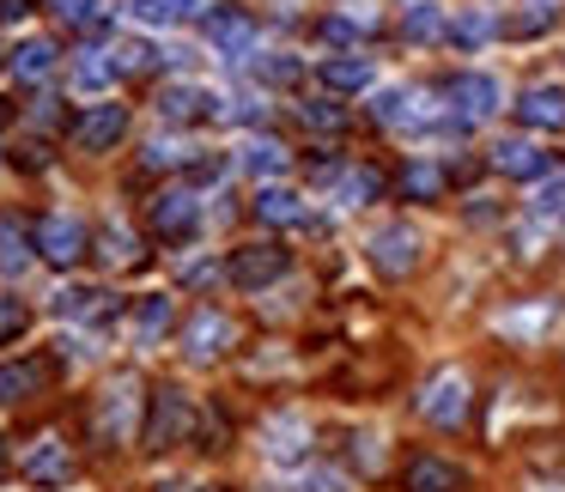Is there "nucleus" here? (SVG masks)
<instances>
[{"mask_svg":"<svg viewBox=\"0 0 565 492\" xmlns=\"http://www.w3.org/2000/svg\"><path fill=\"white\" fill-rule=\"evenodd\" d=\"M135 407L140 402H135V383H128V377H116L110 389L92 402V438H98V450H122V443L135 438V431H140Z\"/></svg>","mask_w":565,"mask_h":492,"instance_id":"3","label":"nucleus"},{"mask_svg":"<svg viewBox=\"0 0 565 492\" xmlns=\"http://www.w3.org/2000/svg\"><path fill=\"white\" fill-rule=\"evenodd\" d=\"M104 86H116V55H79L74 92H104Z\"/></svg>","mask_w":565,"mask_h":492,"instance_id":"29","label":"nucleus"},{"mask_svg":"<svg viewBox=\"0 0 565 492\" xmlns=\"http://www.w3.org/2000/svg\"><path fill=\"white\" fill-rule=\"evenodd\" d=\"M292 492H341V480H334V474H310V480H298Z\"/></svg>","mask_w":565,"mask_h":492,"instance_id":"41","label":"nucleus"},{"mask_svg":"<svg viewBox=\"0 0 565 492\" xmlns=\"http://www.w3.org/2000/svg\"><path fill=\"white\" fill-rule=\"evenodd\" d=\"M402 492H462V468L444 462V456H407Z\"/></svg>","mask_w":565,"mask_h":492,"instance_id":"16","label":"nucleus"},{"mask_svg":"<svg viewBox=\"0 0 565 492\" xmlns=\"http://www.w3.org/2000/svg\"><path fill=\"white\" fill-rule=\"evenodd\" d=\"M0 67H7V50H0Z\"/></svg>","mask_w":565,"mask_h":492,"instance_id":"46","label":"nucleus"},{"mask_svg":"<svg viewBox=\"0 0 565 492\" xmlns=\"http://www.w3.org/2000/svg\"><path fill=\"white\" fill-rule=\"evenodd\" d=\"M110 55H116V74H147V67H152L147 43H122V50H110Z\"/></svg>","mask_w":565,"mask_h":492,"instance_id":"38","label":"nucleus"},{"mask_svg":"<svg viewBox=\"0 0 565 492\" xmlns=\"http://www.w3.org/2000/svg\"><path fill=\"white\" fill-rule=\"evenodd\" d=\"M50 383V365L43 359H13V365H0V407H19L31 395H43Z\"/></svg>","mask_w":565,"mask_h":492,"instance_id":"18","label":"nucleus"},{"mask_svg":"<svg viewBox=\"0 0 565 492\" xmlns=\"http://www.w3.org/2000/svg\"><path fill=\"white\" fill-rule=\"evenodd\" d=\"M353 462L359 468H377V431H353Z\"/></svg>","mask_w":565,"mask_h":492,"instance_id":"40","label":"nucleus"},{"mask_svg":"<svg viewBox=\"0 0 565 492\" xmlns=\"http://www.w3.org/2000/svg\"><path fill=\"white\" fill-rule=\"evenodd\" d=\"M553 19H559V0H516V13L504 19V31H511L516 43L541 38V31H553Z\"/></svg>","mask_w":565,"mask_h":492,"instance_id":"23","label":"nucleus"},{"mask_svg":"<svg viewBox=\"0 0 565 492\" xmlns=\"http://www.w3.org/2000/svg\"><path fill=\"white\" fill-rule=\"evenodd\" d=\"M298 116H305V128H317V135H341V128H347V110H341V104H329V98L298 104Z\"/></svg>","mask_w":565,"mask_h":492,"instance_id":"34","label":"nucleus"},{"mask_svg":"<svg viewBox=\"0 0 565 492\" xmlns=\"http://www.w3.org/2000/svg\"><path fill=\"white\" fill-rule=\"evenodd\" d=\"M67 31H104V0H50Z\"/></svg>","mask_w":565,"mask_h":492,"instance_id":"28","label":"nucleus"},{"mask_svg":"<svg viewBox=\"0 0 565 492\" xmlns=\"http://www.w3.org/2000/svg\"><path fill=\"white\" fill-rule=\"evenodd\" d=\"M298 74H305V67H298L292 55H268V62H256L262 86H298Z\"/></svg>","mask_w":565,"mask_h":492,"instance_id":"35","label":"nucleus"},{"mask_svg":"<svg viewBox=\"0 0 565 492\" xmlns=\"http://www.w3.org/2000/svg\"><path fill=\"white\" fill-rule=\"evenodd\" d=\"M377 189H383L377 171H341L334 177V201H341V207H365V201H377Z\"/></svg>","mask_w":565,"mask_h":492,"instance_id":"26","label":"nucleus"},{"mask_svg":"<svg viewBox=\"0 0 565 492\" xmlns=\"http://www.w3.org/2000/svg\"><path fill=\"white\" fill-rule=\"evenodd\" d=\"M317 38H322V43H334V50H347V43H359V25L334 13V19H322V25H317Z\"/></svg>","mask_w":565,"mask_h":492,"instance_id":"39","label":"nucleus"},{"mask_svg":"<svg viewBox=\"0 0 565 492\" xmlns=\"http://www.w3.org/2000/svg\"><path fill=\"white\" fill-rule=\"evenodd\" d=\"M201 31H207V43L220 55H249V50H256V38H262V25L244 13V7H213Z\"/></svg>","mask_w":565,"mask_h":492,"instance_id":"11","label":"nucleus"},{"mask_svg":"<svg viewBox=\"0 0 565 492\" xmlns=\"http://www.w3.org/2000/svg\"><path fill=\"white\" fill-rule=\"evenodd\" d=\"M371 86V55H329L322 62V92H365Z\"/></svg>","mask_w":565,"mask_h":492,"instance_id":"22","label":"nucleus"},{"mask_svg":"<svg viewBox=\"0 0 565 492\" xmlns=\"http://www.w3.org/2000/svg\"><path fill=\"white\" fill-rule=\"evenodd\" d=\"M286 164H292V152L280 140H249L244 147V171H256V177H286Z\"/></svg>","mask_w":565,"mask_h":492,"instance_id":"27","label":"nucleus"},{"mask_svg":"<svg viewBox=\"0 0 565 492\" xmlns=\"http://www.w3.org/2000/svg\"><path fill=\"white\" fill-rule=\"evenodd\" d=\"M25 261H31V249H25V225L7 220V225H0V274H19Z\"/></svg>","mask_w":565,"mask_h":492,"instance_id":"32","label":"nucleus"},{"mask_svg":"<svg viewBox=\"0 0 565 492\" xmlns=\"http://www.w3.org/2000/svg\"><path fill=\"white\" fill-rule=\"evenodd\" d=\"M249 213H256L262 225H310V213H305V201H298V189H280V183L262 189Z\"/></svg>","mask_w":565,"mask_h":492,"instance_id":"21","label":"nucleus"},{"mask_svg":"<svg viewBox=\"0 0 565 492\" xmlns=\"http://www.w3.org/2000/svg\"><path fill=\"white\" fill-rule=\"evenodd\" d=\"M25 329H31V310L19 304V298H0V346H7V341H19Z\"/></svg>","mask_w":565,"mask_h":492,"instance_id":"36","label":"nucleus"},{"mask_svg":"<svg viewBox=\"0 0 565 492\" xmlns=\"http://www.w3.org/2000/svg\"><path fill=\"white\" fill-rule=\"evenodd\" d=\"M122 135H128V110H122V104H92V110L74 122V147L79 152H110Z\"/></svg>","mask_w":565,"mask_h":492,"instance_id":"12","label":"nucleus"},{"mask_svg":"<svg viewBox=\"0 0 565 492\" xmlns=\"http://www.w3.org/2000/svg\"><path fill=\"white\" fill-rule=\"evenodd\" d=\"M128 13L152 31H171V25H189V19H195V0H128Z\"/></svg>","mask_w":565,"mask_h":492,"instance_id":"24","label":"nucleus"},{"mask_svg":"<svg viewBox=\"0 0 565 492\" xmlns=\"http://www.w3.org/2000/svg\"><path fill=\"white\" fill-rule=\"evenodd\" d=\"M31 244H38V256L50 261V268H79V256L92 249V232H86V220H74V213H43L38 232H31Z\"/></svg>","mask_w":565,"mask_h":492,"instance_id":"4","label":"nucleus"},{"mask_svg":"<svg viewBox=\"0 0 565 492\" xmlns=\"http://www.w3.org/2000/svg\"><path fill=\"white\" fill-rule=\"evenodd\" d=\"M414 407H419V419H426V426L456 431V426H468V414H475V383H468V371L444 365V371H431V377L419 383Z\"/></svg>","mask_w":565,"mask_h":492,"instance_id":"1","label":"nucleus"},{"mask_svg":"<svg viewBox=\"0 0 565 492\" xmlns=\"http://www.w3.org/2000/svg\"><path fill=\"white\" fill-rule=\"evenodd\" d=\"M516 122L535 135H565V86H529L516 98Z\"/></svg>","mask_w":565,"mask_h":492,"instance_id":"14","label":"nucleus"},{"mask_svg":"<svg viewBox=\"0 0 565 492\" xmlns=\"http://www.w3.org/2000/svg\"><path fill=\"white\" fill-rule=\"evenodd\" d=\"M262 450L274 456V462H305L310 456V419H298V414H280V419H268V431H262Z\"/></svg>","mask_w":565,"mask_h":492,"instance_id":"17","label":"nucleus"},{"mask_svg":"<svg viewBox=\"0 0 565 492\" xmlns=\"http://www.w3.org/2000/svg\"><path fill=\"white\" fill-rule=\"evenodd\" d=\"M195 438V402H189L177 383H159L147 395V419H140V443L147 450H177V443Z\"/></svg>","mask_w":565,"mask_h":492,"instance_id":"2","label":"nucleus"},{"mask_svg":"<svg viewBox=\"0 0 565 492\" xmlns=\"http://www.w3.org/2000/svg\"><path fill=\"white\" fill-rule=\"evenodd\" d=\"M444 189H450V177H444V164H431V159H407L402 171H395V195L402 201H438Z\"/></svg>","mask_w":565,"mask_h":492,"instance_id":"20","label":"nucleus"},{"mask_svg":"<svg viewBox=\"0 0 565 492\" xmlns=\"http://www.w3.org/2000/svg\"><path fill=\"white\" fill-rule=\"evenodd\" d=\"M19 474H25L31 486H67V480H74V450H67V438H55V431L31 438V450L19 456Z\"/></svg>","mask_w":565,"mask_h":492,"instance_id":"8","label":"nucleus"},{"mask_svg":"<svg viewBox=\"0 0 565 492\" xmlns=\"http://www.w3.org/2000/svg\"><path fill=\"white\" fill-rule=\"evenodd\" d=\"M164 492H213V486H164Z\"/></svg>","mask_w":565,"mask_h":492,"instance_id":"44","label":"nucleus"},{"mask_svg":"<svg viewBox=\"0 0 565 492\" xmlns=\"http://www.w3.org/2000/svg\"><path fill=\"white\" fill-rule=\"evenodd\" d=\"M0 474H7V443H0Z\"/></svg>","mask_w":565,"mask_h":492,"instance_id":"45","label":"nucleus"},{"mask_svg":"<svg viewBox=\"0 0 565 492\" xmlns=\"http://www.w3.org/2000/svg\"><path fill=\"white\" fill-rule=\"evenodd\" d=\"M171 317H177V310H171V298H164V292L140 298V310H135V322H140V334H147V341H159V334L171 329Z\"/></svg>","mask_w":565,"mask_h":492,"instance_id":"31","label":"nucleus"},{"mask_svg":"<svg viewBox=\"0 0 565 492\" xmlns=\"http://www.w3.org/2000/svg\"><path fill=\"white\" fill-rule=\"evenodd\" d=\"M402 38H407V43H438V38H444V13H438V7H426V0H419V7H407Z\"/></svg>","mask_w":565,"mask_h":492,"instance_id":"30","label":"nucleus"},{"mask_svg":"<svg viewBox=\"0 0 565 492\" xmlns=\"http://www.w3.org/2000/svg\"><path fill=\"white\" fill-rule=\"evenodd\" d=\"M286 268H292V249H280V244H244L232 261H225V280H232L237 292H262V286H274Z\"/></svg>","mask_w":565,"mask_h":492,"instance_id":"7","label":"nucleus"},{"mask_svg":"<svg viewBox=\"0 0 565 492\" xmlns=\"http://www.w3.org/2000/svg\"><path fill=\"white\" fill-rule=\"evenodd\" d=\"M232 317H225V310H195V317H189V329H183V346H189V359H195V365H207V359H220L225 346H232Z\"/></svg>","mask_w":565,"mask_h":492,"instance_id":"13","label":"nucleus"},{"mask_svg":"<svg viewBox=\"0 0 565 492\" xmlns=\"http://www.w3.org/2000/svg\"><path fill=\"white\" fill-rule=\"evenodd\" d=\"M444 98H450V116L462 128L487 122V116H499V79L492 74H456L450 86H444Z\"/></svg>","mask_w":565,"mask_h":492,"instance_id":"9","label":"nucleus"},{"mask_svg":"<svg viewBox=\"0 0 565 492\" xmlns=\"http://www.w3.org/2000/svg\"><path fill=\"white\" fill-rule=\"evenodd\" d=\"M159 116H164V122H177V128H195V122H213V116H225V110H220V98H213L207 86L177 79V86L159 92Z\"/></svg>","mask_w":565,"mask_h":492,"instance_id":"10","label":"nucleus"},{"mask_svg":"<svg viewBox=\"0 0 565 492\" xmlns=\"http://www.w3.org/2000/svg\"><path fill=\"white\" fill-rule=\"evenodd\" d=\"M559 201H565V177H553V183L535 195V207H559Z\"/></svg>","mask_w":565,"mask_h":492,"instance_id":"43","label":"nucleus"},{"mask_svg":"<svg viewBox=\"0 0 565 492\" xmlns=\"http://www.w3.org/2000/svg\"><path fill=\"white\" fill-rule=\"evenodd\" d=\"M98 256H104V261H135V237H128L122 225H104V237H98Z\"/></svg>","mask_w":565,"mask_h":492,"instance_id":"37","label":"nucleus"},{"mask_svg":"<svg viewBox=\"0 0 565 492\" xmlns=\"http://www.w3.org/2000/svg\"><path fill=\"white\" fill-rule=\"evenodd\" d=\"M365 256H371V268H377V274H390V280H407V274L426 261V237H419L414 225H383V232H371Z\"/></svg>","mask_w":565,"mask_h":492,"instance_id":"5","label":"nucleus"},{"mask_svg":"<svg viewBox=\"0 0 565 492\" xmlns=\"http://www.w3.org/2000/svg\"><path fill=\"white\" fill-rule=\"evenodd\" d=\"M492 171L516 177V183H535V177L553 171V152H541L535 140H499V147H492Z\"/></svg>","mask_w":565,"mask_h":492,"instance_id":"15","label":"nucleus"},{"mask_svg":"<svg viewBox=\"0 0 565 492\" xmlns=\"http://www.w3.org/2000/svg\"><path fill=\"white\" fill-rule=\"evenodd\" d=\"M55 317H67V322H110L116 298L98 292V286H67V292H55Z\"/></svg>","mask_w":565,"mask_h":492,"instance_id":"19","label":"nucleus"},{"mask_svg":"<svg viewBox=\"0 0 565 492\" xmlns=\"http://www.w3.org/2000/svg\"><path fill=\"white\" fill-rule=\"evenodd\" d=\"M7 67H13V74L25 79V86H38V79H50V74H55V43L31 38V43H25V50H19Z\"/></svg>","mask_w":565,"mask_h":492,"instance_id":"25","label":"nucleus"},{"mask_svg":"<svg viewBox=\"0 0 565 492\" xmlns=\"http://www.w3.org/2000/svg\"><path fill=\"white\" fill-rule=\"evenodd\" d=\"M444 38H450L456 50H480V43L492 38V19L487 13H462L456 25H444Z\"/></svg>","mask_w":565,"mask_h":492,"instance_id":"33","label":"nucleus"},{"mask_svg":"<svg viewBox=\"0 0 565 492\" xmlns=\"http://www.w3.org/2000/svg\"><path fill=\"white\" fill-rule=\"evenodd\" d=\"M147 225H152V237H159V244H189V237L201 232V201H195V189H164V195H152Z\"/></svg>","mask_w":565,"mask_h":492,"instance_id":"6","label":"nucleus"},{"mask_svg":"<svg viewBox=\"0 0 565 492\" xmlns=\"http://www.w3.org/2000/svg\"><path fill=\"white\" fill-rule=\"evenodd\" d=\"M31 13V0H0V25H19Z\"/></svg>","mask_w":565,"mask_h":492,"instance_id":"42","label":"nucleus"}]
</instances>
